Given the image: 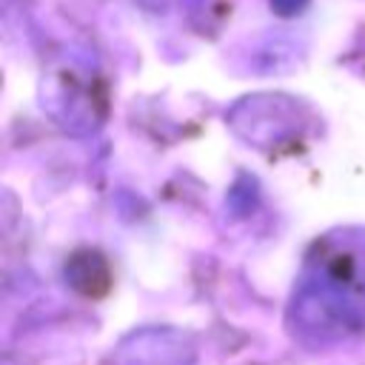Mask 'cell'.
Returning a JSON list of instances; mask_svg holds the SVG:
<instances>
[{"label": "cell", "mask_w": 365, "mask_h": 365, "mask_svg": "<svg viewBox=\"0 0 365 365\" xmlns=\"http://www.w3.org/2000/svg\"><path fill=\"white\" fill-rule=\"evenodd\" d=\"M271 3V9L277 11V14H282V17H294V14H299L311 0H268Z\"/></svg>", "instance_id": "obj_1"}]
</instances>
